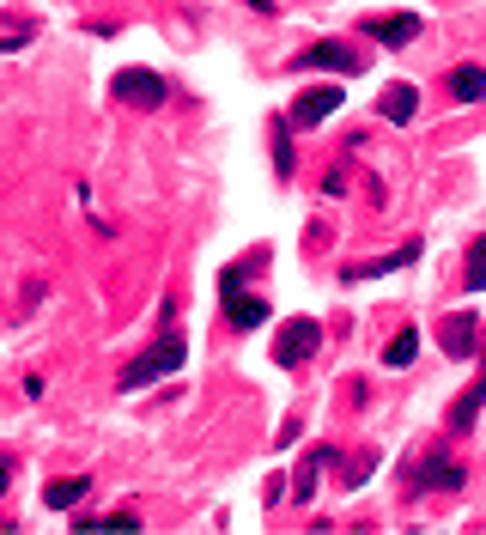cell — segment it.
Here are the masks:
<instances>
[{
	"label": "cell",
	"instance_id": "e0dca14e",
	"mask_svg": "<svg viewBox=\"0 0 486 535\" xmlns=\"http://www.w3.org/2000/svg\"><path fill=\"white\" fill-rule=\"evenodd\" d=\"M274 165L280 177H292V122H274Z\"/></svg>",
	"mask_w": 486,
	"mask_h": 535
},
{
	"label": "cell",
	"instance_id": "30bf717a",
	"mask_svg": "<svg viewBox=\"0 0 486 535\" xmlns=\"http://www.w3.org/2000/svg\"><path fill=\"white\" fill-rule=\"evenodd\" d=\"M480 408H486V371H480V384H474V390H462V396H456V408H450V426H456V432H468V426L480 420Z\"/></svg>",
	"mask_w": 486,
	"mask_h": 535
},
{
	"label": "cell",
	"instance_id": "5b68a950",
	"mask_svg": "<svg viewBox=\"0 0 486 535\" xmlns=\"http://www.w3.org/2000/svg\"><path fill=\"white\" fill-rule=\"evenodd\" d=\"M310 67H335V73H359V49H347V43H310V49L298 55V73H310Z\"/></svg>",
	"mask_w": 486,
	"mask_h": 535
},
{
	"label": "cell",
	"instance_id": "6da1fadb",
	"mask_svg": "<svg viewBox=\"0 0 486 535\" xmlns=\"http://www.w3.org/2000/svg\"><path fill=\"white\" fill-rule=\"evenodd\" d=\"M189 359V347H183V335L177 329H165V335H158V347L152 353H140L128 371H122V390H140V384H152V377H171L177 365Z\"/></svg>",
	"mask_w": 486,
	"mask_h": 535
},
{
	"label": "cell",
	"instance_id": "7c38bea8",
	"mask_svg": "<svg viewBox=\"0 0 486 535\" xmlns=\"http://www.w3.org/2000/svg\"><path fill=\"white\" fill-rule=\"evenodd\" d=\"M414 353H420V335H414V329H401V335L383 347V365H389V371H401V365H414Z\"/></svg>",
	"mask_w": 486,
	"mask_h": 535
},
{
	"label": "cell",
	"instance_id": "9c48e42d",
	"mask_svg": "<svg viewBox=\"0 0 486 535\" xmlns=\"http://www.w3.org/2000/svg\"><path fill=\"white\" fill-rule=\"evenodd\" d=\"M450 98H456V104H480V98H486V67H480V61H462V67L450 73Z\"/></svg>",
	"mask_w": 486,
	"mask_h": 535
},
{
	"label": "cell",
	"instance_id": "ba28073f",
	"mask_svg": "<svg viewBox=\"0 0 486 535\" xmlns=\"http://www.w3.org/2000/svg\"><path fill=\"white\" fill-rule=\"evenodd\" d=\"M225 317H231V329H262L268 323V304L262 298H243V286H237V292H225Z\"/></svg>",
	"mask_w": 486,
	"mask_h": 535
},
{
	"label": "cell",
	"instance_id": "9a60e30c",
	"mask_svg": "<svg viewBox=\"0 0 486 535\" xmlns=\"http://www.w3.org/2000/svg\"><path fill=\"white\" fill-rule=\"evenodd\" d=\"M462 286H468V292H480V286H486V238H474V244H468V274H462Z\"/></svg>",
	"mask_w": 486,
	"mask_h": 535
},
{
	"label": "cell",
	"instance_id": "8fae6325",
	"mask_svg": "<svg viewBox=\"0 0 486 535\" xmlns=\"http://www.w3.org/2000/svg\"><path fill=\"white\" fill-rule=\"evenodd\" d=\"M377 110H383L389 122H408V116L420 110V92H414V86H389V92L377 98Z\"/></svg>",
	"mask_w": 486,
	"mask_h": 535
},
{
	"label": "cell",
	"instance_id": "44dd1931",
	"mask_svg": "<svg viewBox=\"0 0 486 535\" xmlns=\"http://www.w3.org/2000/svg\"><path fill=\"white\" fill-rule=\"evenodd\" d=\"M13 487V463H7V456H0V493H7Z\"/></svg>",
	"mask_w": 486,
	"mask_h": 535
},
{
	"label": "cell",
	"instance_id": "2e32d148",
	"mask_svg": "<svg viewBox=\"0 0 486 535\" xmlns=\"http://www.w3.org/2000/svg\"><path fill=\"white\" fill-rule=\"evenodd\" d=\"M31 37H37L31 19H0V49H25Z\"/></svg>",
	"mask_w": 486,
	"mask_h": 535
},
{
	"label": "cell",
	"instance_id": "5bb4252c",
	"mask_svg": "<svg viewBox=\"0 0 486 535\" xmlns=\"http://www.w3.org/2000/svg\"><path fill=\"white\" fill-rule=\"evenodd\" d=\"M79 499H86V481H49V487H43V505H49V511H67V505H79Z\"/></svg>",
	"mask_w": 486,
	"mask_h": 535
},
{
	"label": "cell",
	"instance_id": "52a82bcc",
	"mask_svg": "<svg viewBox=\"0 0 486 535\" xmlns=\"http://www.w3.org/2000/svg\"><path fill=\"white\" fill-rule=\"evenodd\" d=\"M438 341H444V353H450V359H468V353H474V311H456V317H444Z\"/></svg>",
	"mask_w": 486,
	"mask_h": 535
},
{
	"label": "cell",
	"instance_id": "3957f363",
	"mask_svg": "<svg viewBox=\"0 0 486 535\" xmlns=\"http://www.w3.org/2000/svg\"><path fill=\"white\" fill-rule=\"evenodd\" d=\"M316 347H322V329H316L310 317H298V323H286V329H280V341H274V365H286V371H292V365H304Z\"/></svg>",
	"mask_w": 486,
	"mask_h": 535
},
{
	"label": "cell",
	"instance_id": "7a4b0ae2",
	"mask_svg": "<svg viewBox=\"0 0 486 535\" xmlns=\"http://www.w3.org/2000/svg\"><path fill=\"white\" fill-rule=\"evenodd\" d=\"M110 86H116V98L134 104V110H158V104H165V80H158L152 67H122Z\"/></svg>",
	"mask_w": 486,
	"mask_h": 535
},
{
	"label": "cell",
	"instance_id": "4fadbf2b",
	"mask_svg": "<svg viewBox=\"0 0 486 535\" xmlns=\"http://www.w3.org/2000/svg\"><path fill=\"white\" fill-rule=\"evenodd\" d=\"M420 487H462V469H456V463H444V456H426Z\"/></svg>",
	"mask_w": 486,
	"mask_h": 535
},
{
	"label": "cell",
	"instance_id": "277c9868",
	"mask_svg": "<svg viewBox=\"0 0 486 535\" xmlns=\"http://www.w3.org/2000/svg\"><path fill=\"white\" fill-rule=\"evenodd\" d=\"M341 104H347V92H341V86H316V92H304V98L292 104V122H298V128H316L322 116H335Z\"/></svg>",
	"mask_w": 486,
	"mask_h": 535
},
{
	"label": "cell",
	"instance_id": "d6986e66",
	"mask_svg": "<svg viewBox=\"0 0 486 535\" xmlns=\"http://www.w3.org/2000/svg\"><path fill=\"white\" fill-rule=\"evenodd\" d=\"M310 493H316V456H310V463L298 469V481H292V499H298V505H304Z\"/></svg>",
	"mask_w": 486,
	"mask_h": 535
},
{
	"label": "cell",
	"instance_id": "ac0fdd59",
	"mask_svg": "<svg viewBox=\"0 0 486 535\" xmlns=\"http://www.w3.org/2000/svg\"><path fill=\"white\" fill-rule=\"evenodd\" d=\"M79 529H140L134 511H116V517H79Z\"/></svg>",
	"mask_w": 486,
	"mask_h": 535
},
{
	"label": "cell",
	"instance_id": "7402d4cb",
	"mask_svg": "<svg viewBox=\"0 0 486 535\" xmlns=\"http://www.w3.org/2000/svg\"><path fill=\"white\" fill-rule=\"evenodd\" d=\"M250 7H262V13H268V0H250Z\"/></svg>",
	"mask_w": 486,
	"mask_h": 535
},
{
	"label": "cell",
	"instance_id": "8992f818",
	"mask_svg": "<svg viewBox=\"0 0 486 535\" xmlns=\"http://www.w3.org/2000/svg\"><path fill=\"white\" fill-rule=\"evenodd\" d=\"M365 37H377V43H414L420 37V13H395V19H365Z\"/></svg>",
	"mask_w": 486,
	"mask_h": 535
},
{
	"label": "cell",
	"instance_id": "ffe728a7",
	"mask_svg": "<svg viewBox=\"0 0 486 535\" xmlns=\"http://www.w3.org/2000/svg\"><path fill=\"white\" fill-rule=\"evenodd\" d=\"M341 189H347V165H335L329 177H322V195H341Z\"/></svg>",
	"mask_w": 486,
	"mask_h": 535
}]
</instances>
